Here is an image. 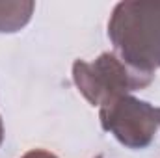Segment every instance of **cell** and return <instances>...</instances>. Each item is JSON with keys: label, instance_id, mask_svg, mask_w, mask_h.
I'll return each instance as SVG.
<instances>
[{"label": "cell", "instance_id": "obj_1", "mask_svg": "<svg viewBox=\"0 0 160 158\" xmlns=\"http://www.w3.org/2000/svg\"><path fill=\"white\" fill-rule=\"evenodd\" d=\"M108 37L121 62L155 75L160 69V2H119L108 21Z\"/></svg>", "mask_w": 160, "mask_h": 158}, {"label": "cell", "instance_id": "obj_2", "mask_svg": "<svg viewBox=\"0 0 160 158\" xmlns=\"http://www.w3.org/2000/svg\"><path fill=\"white\" fill-rule=\"evenodd\" d=\"M155 75L140 73L121 62L114 52H102L93 62L73 63V82L91 106H104L123 95L145 89Z\"/></svg>", "mask_w": 160, "mask_h": 158}, {"label": "cell", "instance_id": "obj_3", "mask_svg": "<svg viewBox=\"0 0 160 158\" xmlns=\"http://www.w3.org/2000/svg\"><path fill=\"white\" fill-rule=\"evenodd\" d=\"M99 119L106 132L132 151L147 149L158 128L157 108L132 95H123L101 106Z\"/></svg>", "mask_w": 160, "mask_h": 158}, {"label": "cell", "instance_id": "obj_4", "mask_svg": "<svg viewBox=\"0 0 160 158\" xmlns=\"http://www.w3.org/2000/svg\"><path fill=\"white\" fill-rule=\"evenodd\" d=\"M36 4L30 0H0V34H15L22 30L32 15Z\"/></svg>", "mask_w": 160, "mask_h": 158}, {"label": "cell", "instance_id": "obj_5", "mask_svg": "<svg viewBox=\"0 0 160 158\" xmlns=\"http://www.w3.org/2000/svg\"><path fill=\"white\" fill-rule=\"evenodd\" d=\"M21 158H58V156L52 155L50 151H45V149H32V151L24 153Z\"/></svg>", "mask_w": 160, "mask_h": 158}, {"label": "cell", "instance_id": "obj_6", "mask_svg": "<svg viewBox=\"0 0 160 158\" xmlns=\"http://www.w3.org/2000/svg\"><path fill=\"white\" fill-rule=\"evenodd\" d=\"M4 141V123H2V116H0V145Z\"/></svg>", "mask_w": 160, "mask_h": 158}, {"label": "cell", "instance_id": "obj_7", "mask_svg": "<svg viewBox=\"0 0 160 158\" xmlns=\"http://www.w3.org/2000/svg\"><path fill=\"white\" fill-rule=\"evenodd\" d=\"M157 116H158V126H160V108H157Z\"/></svg>", "mask_w": 160, "mask_h": 158}, {"label": "cell", "instance_id": "obj_8", "mask_svg": "<svg viewBox=\"0 0 160 158\" xmlns=\"http://www.w3.org/2000/svg\"><path fill=\"white\" fill-rule=\"evenodd\" d=\"M95 158H104V156H95Z\"/></svg>", "mask_w": 160, "mask_h": 158}]
</instances>
